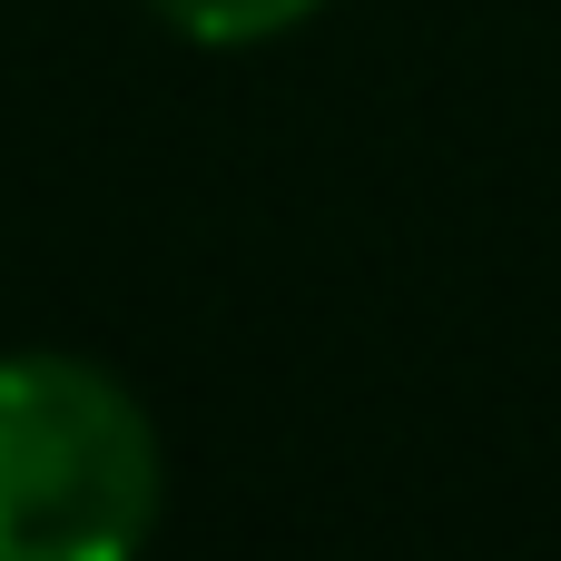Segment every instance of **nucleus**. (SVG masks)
<instances>
[{"instance_id": "1", "label": "nucleus", "mask_w": 561, "mask_h": 561, "mask_svg": "<svg viewBox=\"0 0 561 561\" xmlns=\"http://www.w3.org/2000/svg\"><path fill=\"white\" fill-rule=\"evenodd\" d=\"M158 434L89 355H0V561H138L158 533Z\"/></svg>"}, {"instance_id": "2", "label": "nucleus", "mask_w": 561, "mask_h": 561, "mask_svg": "<svg viewBox=\"0 0 561 561\" xmlns=\"http://www.w3.org/2000/svg\"><path fill=\"white\" fill-rule=\"evenodd\" d=\"M148 10L197 49H256V39L296 30L306 10H325V0H148Z\"/></svg>"}]
</instances>
